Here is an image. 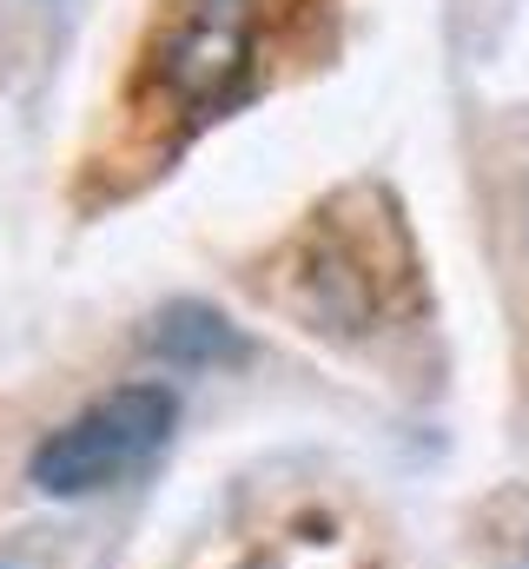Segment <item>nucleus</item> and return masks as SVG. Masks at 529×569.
<instances>
[{
  "label": "nucleus",
  "mask_w": 529,
  "mask_h": 569,
  "mask_svg": "<svg viewBox=\"0 0 529 569\" xmlns=\"http://www.w3.org/2000/svg\"><path fill=\"white\" fill-rule=\"evenodd\" d=\"M264 7L271 0H166L139 53V100L186 133L246 107L264 80Z\"/></svg>",
  "instance_id": "f257e3e1"
},
{
  "label": "nucleus",
  "mask_w": 529,
  "mask_h": 569,
  "mask_svg": "<svg viewBox=\"0 0 529 569\" xmlns=\"http://www.w3.org/2000/svg\"><path fill=\"white\" fill-rule=\"evenodd\" d=\"M179 418V398L172 385L159 378H139L120 385L107 398H93L87 411H73L60 430H47L27 457V483L40 497H93V490H113L127 483L132 470H146Z\"/></svg>",
  "instance_id": "f03ea898"
},
{
  "label": "nucleus",
  "mask_w": 529,
  "mask_h": 569,
  "mask_svg": "<svg viewBox=\"0 0 529 569\" xmlns=\"http://www.w3.org/2000/svg\"><path fill=\"white\" fill-rule=\"evenodd\" d=\"M152 351L166 365H186V371H226V365L252 358V338L226 311H212L199 298H179V305H166L152 318Z\"/></svg>",
  "instance_id": "7ed1b4c3"
}]
</instances>
